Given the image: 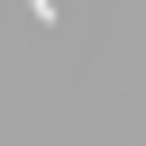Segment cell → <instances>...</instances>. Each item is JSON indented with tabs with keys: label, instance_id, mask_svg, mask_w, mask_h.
<instances>
[{
	"label": "cell",
	"instance_id": "6da1fadb",
	"mask_svg": "<svg viewBox=\"0 0 146 146\" xmlns=\"http://www.w3.org/2000/svg\"><path fill=\"white\" fill-rule=\"evenodd\" d=\"M27 9H36V27H64V9H55V0H27Z\"/></svg>",
	"mask_w": 146,
	"mask_h": 146
}]
</instances>
